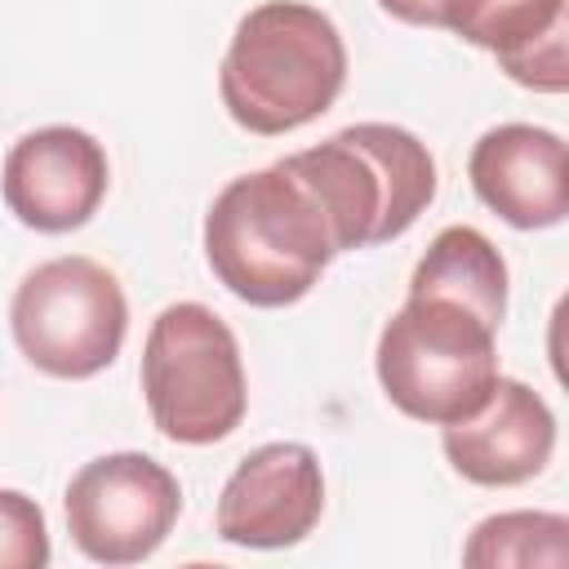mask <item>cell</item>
<instances>
[{"instance_id": "6", "label": "cell", "mask_w": 569, "mask_h": 569, "mask_svg": "<svg viewBox=\"0 0 569 569\" xmlns=\"http://www.w3.org/2000/svg\"><path fill=\"white\" fill-rule=\"evenodd\" d=\"M9 333L31 369L80 382L116 365L129 333V298L111 267L62 253L22 276L9 302Z\"/></svg>"}, {"instance_id": "4", "label": "cell", "mask_w": 569, "mask_h": 569, "mask_svg": "<svg viewBox=\"0 0 569 569\" xmlns=\"http://www.w3.org/2000/svg\"><path fill=\"white\" fill-rule=\"evenodd\" d=\"M289 164L320 196L338 249L400 240L436 200V160L427 142L400 124H347L320 147L293 151Z\"/></svg>"}, {"instance_id": "11", "label": "cell", "mask_w": 569, "mask_h": 569, "mask_svg": "<svg viewBox=\"0 0 569 569\" xmlns=\"http://www.w3.org/2000/svg\"><path fill=\"white\" fill-rule=\"evenodd\" d=\"M471 191L516 231L560 227L569 213L565 138L542 124H493L467 156Z\"/></svg>"}, {"instance_id": "15", "label": "cell", "mask_w": 569, "mask_h": 569, "mask_svg": "<svg viewBox=\"0 0 569 569\" xmlns=\"http://www.w3.org/2000/svg\"><path fill=\"white\" fill-rule=\"evenodd\" d=\"M53 556L49 525L36 498L0 489V569H44Z\"/></svg>"}, {"instance_id": "12", "label": "cell", "mask_w": 569, "mask_h": 569, "mask_svg": "<svg viewBox=\"0 0 569 569\" xmlns=\"http://www.w3.org/2000/svg\"><path fill=\"white\" fill-rule=\"evenodd\" d=\"M462 40L489 49L498 67L533 89H569V9L565 0H480L462 27Z\"/></svg>"}, {"instance_id": "16", "label": "cell", "mask_w": 569, "mask_h": 569, "mask_svg": "<svg viewBox=\"0 0 569 569\" xmlns=\"http://www.w3.org/2000/svg\"><path fill=\"white\" fill-rule=\"evenodd\" d=\"M378 4L409 27H440V31L462 36V27L480 0H378Z\"/></svg>"}, {"instance_id": "3", "label": "cell", "mask_w": 569, "mask_h": 569, "mask_svg": "<svg viewBox=\"0 0 569 569\" xmlns=\"http://www.w3.org/2000/svg\"><path fill=\"white\" fill-rule=\"evenodd\" d=\"M498 320L462 298L409 289L373 351L387 400L431 427L471 418L498 382Z\"/></svg>"}, {"instance_id": "2", "label": "cell", "mask_w": 569, "mask_h": 569, "mask_svg": "<svg viewBox=\"0 0 569 569\" xmlns=\"http://www.w3.org/2000/svg\"><path fill=\"white\" fill-rule=\"evenodd\" d=\"M347 84V44L333 18L302 0H267L236 22L218 67L227 116L258 133L280 138L320 120Z\"/></svg>"}, {"instance_id": "1", "label": "cell", "mask_w": 569, "mask_h": 569, "mask_svg": "<svg viewBox=\"0 0 569 569\" xmlns=\"http://www.w3.org/2000/svg\"><path fill=\"white\" fill-rule=\"evenodd\" d=\"M338 253V231L289 156L231 178L204 213L209 271L249 307L302 302Z\"/></svg>"}, {"instance_id": "8", "label": "cell", "mask_w": 569, "mask_h": 569, "mask_svg": "<svg viewBox=\"0 0 569 569\" xmlns=\"http://www.w3.org/2000/svg\"><path fill=\"white\" fill-rule=\"evenodd\" d=\"M325 516V471L311 445L271 440L249 449L227 476L213 529L231 547H298Z\"/></svg>"}, {"instance_id": "9", "label": "cell", "mask_w": 569, "mask_h": 569, "mask_svg": "<svg viewBox=\"0 0 569 569\" xmlns=\"http://www.w3.org/2000/svg\"><path fill=\"white\" fill-rule=\"evenodd\" d=\"M111 164L93 133L76 124H44L22 133L0 169V196L9 213L44 236L84 227L107 200Z\"/></svg>"}, {"instance_id": "7", "label": "cell", "mask_w": 569, "mask_h": 569, "mask_svg": "<svg viewBox=\"0 0 569 569\" xmlns=\"http://www.w3.org/2000/svg\"><path fill=\"white\" fill-rule=\"evenodd\" d=\"M62 507L71 542L93 565H138L173 533L182 485L151 453L116 449L71 476Z\"/></svg>"}, {"instance_id": "10", "label": "cell", "mask_w": 569, "mask_h": 569, "mask_svg": "<svg viewBox=\"0 0 569 569\" xmlns=\"http://www.w3.org/2000/svg\"><path fill=\"white\" fill-rule=\"evenodd\" d=\"M440 445L462 480L480 489H511L547 471L556 453V413L529 382L498 373L489 400L471 418L449 422Z\"/></svg>"}, {"instance_id": "14", "label": "cell", "mask_w": 569, "mask_h": 569, "mask_svg": "<svg viewBox=\"0 0 569 569\" xmlns=\"http://www.w3.org/2000/svg\"><path fill=\"white\" fill-rule=\"evenodd\" d=\"M569 520L560 511H498L485 516L462 542V565L471 569H565Z\"/></svg>"}, {"instance_id": "5", "label": "cell", "mask_w": 569, "mask_h": 569, "mask_svg": "<svg viewBox=\"0 0 569 569\" xmlns=\"http://www.w3.org/2000/svg\"><path fill=\"white\" fill-rule=\"evenodd\" d=\"M142 396L173 445H218L249 409L244 360L231 325L204 302H169L142 342Z\"/></svg>"}, {"instance_id": "13", "label": "cell", "mask_w": 569, "mask_h": 569, "mask_svg": "<svg viewBox=\"0 0 569 569\" xmlns=\"http://www.w3.org/2000/svg\"><path fill=\"white\" fill-rule=\"evenodd\" d=\"M409 289H436V293L462 298L498 325L507 316V262L485 231L462 222L436 231V240L427 244V253L409 276Z\"/></svg>"}]
</instances>
